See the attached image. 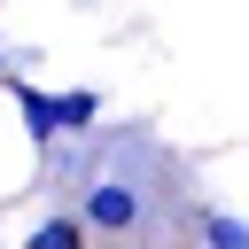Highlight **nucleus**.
<instances>
[{"label": "nucleus", "instance_id": "f03ea898", "mask_svg": "<svg viewBox=\"0 0 249 249\" xmlns=\"http://www.w3.org/2000/svg\"><path fill=\"white\" fill-rule=\"evenodd\" d=\"M16 109H23V132H31L39 148H54V132H62V117H54V93H39V86H16Z\"/></svg>", "mask_w": 249, "mask_h": 249}, {"label": "nucleus", "instance_id": "7ed1b4c3", "mask_svg": "<svg viewBox=\"0 0 249 249\" xmlns=\"http://www.w3.org/2000/svg\"><path fill=\"white\" fill-rule=\"evenodd\" d=\"M23 249H86V218L78 210H54V218H39L31 226V241Z\"/></svg>", "mask_w": 249, "mask_h": 249}, {"label": "nucleus", "instance_id": "39448f33", "mask_svg": "<svg viewBox=\"0 0 249 249\" xmlns=\"http://www.w3.org/2000/svg\"><path fill=\"white\" fill-rule=\"evenodd\" d=\"M195 226H202V249H249V226L226 218V210H202Z\"/></svg>", "mask_w": 249, "mask_h": 249}, {"label": "nucleus", "instance_id": "f257e3e1", "mask_svg": "<svg viewBox=\"0 0 249 249\" xmlns=\"http://www.w3.org/2000/svg\"><path fill=\"white\" fill-rule=\"evenodd\" d=\"M78 218H86V233H124V226H140V187L132 179H93Z\"/></svg>", "mask_w": 249, "mask_h": 249}, {"label": "nucleus", "instance_id": "20e7f679", "mask_svg": "<svg viewBox=\"0 0 249 249\" xmlns=\"http://www.w3.org/2000/svg\"><path fill=\"white\" fill-rule=\"evenodd\" d=\"M54 117H62V132H86V124L101 117V93H86V86H70V93H54Z\"/></svg>", "mask_w": 249, "mask_h": 249}, {"label": "nucleus", "instance_id": "423d86ee", "mask_svg": "<svg viewBox=\"0 0 249 249\" xmlns=\"http://www.w3.org/2000/svg\"><path fill=\"white\" fill-rule=\"evenodd\" d=\"M0 78H8V47H0Z\"/></svg>", "mask_w": 249, "mask_h": 249}]
</instances>
